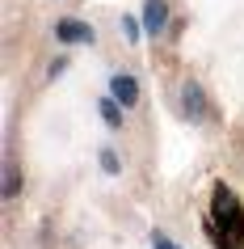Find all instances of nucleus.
<instances>
[{"mask_svg": "<svg viewBox=\"0 0 244 249\" xmlns=\"http://www.w3.org/2000/svg\"><path fill=\"white\" fill-rule=\"evenodd\" d=\"M202 224H206V236L215 241V249H244V207L228 182L215 186L211 211H206Z\"/></svg>", "mask_w": 244, "mask_h": 249, "instance_id": "obj_1", "label": "nucleus"}, {"mask_svg": "<svg viewBox=\"0 0 244 249\" xmlns=\"http://www.w3.org/2000/svg\"><path fill=\"white\" fill-rule=\"evenodd\" d=\"M55 38L59 42H72V47H89L97 38V30L89 21H80V17H64V21H55Z\"/></svg>", "mask_w": 244, "mask_h": 249, "instance_id": "obj_2", "label": "nucleus"}, {"mask_svg": "<svg viewBox=\"0 0 244 249\" xmlns=\"http://www.w3.org/2000/svg\"><path fill=\"white\" fill-rule=\"evenodd\" d=\"M168 26V4L164 0H143V34L147 38H160Z\"/></svg>", "mask_w": 244, "mask_h": 249, "instance_id": "obj_3", "label": "nucleus"}, {"mask_svg": "<svg viewBox=\"0 0 244 249\" xmlns=\"http://www.w3.org/2000/svg\"><path fill=\"white\" fill-rule=\"evenodd\" d=\"M110 97H114L122 110H130V106L139 102V80L135 76H127V72H118L114 80H110Z\"/></svg>", "mask_w": 244, "mask_h": 249, "instance_id": "obj_4", "label": "nucleus"}, {"mask_svg": "<svg viewBox=\"0 0 244 249\" xmlns=\"http://www.w3.org/2000/svg\"><path fill=\"white\" fill-rule=\"evenodd\" d=\"M181 106H185V118L194 123H202L211 110H206V93L198 89V80H185V89H181Z\"/></svg>", "mask_w": 244, "mask_h": 249, "instance_id": "obj_5", "label": "nucleus"}, {"mask_svg": "<svg viewBox=\"0 0 244 249\" xmlns=\"http://www.w3.org/2000/svg\"><path fill=\"white\" fill-rule=\"evenodd\" d=\"M97 110H101L105 127H122V106H118L114 97H101V102H97Z\"/></svg>", "mask_w": 244, "mask_h": 249, "instance_id": "obj_6", "label": "nucleus"}, {"mask_svg": "<svg viewBox=\"0 0 244 249\" xmlns=\"http://www.w3.org/2000/svg\"><path fill=\"white\" fill-rule=\"evenodd\" d=\"M122 38H127V42H139L143 38V17H122Z\"/></svg>", "mask_w": 244, "mask_h": 249, "instance_id": "obj_7", "label": "nucleus"}, {"mask_svg": "<svg viewBox=\"0 0 244 249\" xmlns=\"http://www.w3.org/2000/svg\"><path fill=\"white\" fill-rule=\"evenodd\" d=\"M17 190H21V173L9 169L4 173V198H17Z\"/></svg>", "mask_w": 244, "mask_h": 249, "instance_id": "obj_8", "label": "nucleus"}, {"mask_svg": "<svg viewBox=\"0 0 244 249\" xmlns=\"http://www.w3.org/2000/svg\"><path fill=\"white\" fill-rule=\"evenodd\" d=\"M101 169H105V173H118V169H122V160H118L114 148H105V152H101Z\"/></svg>", "mask_w": 244, "mask_h": 249, "instance_id": "obj_9", "label": "nucleus"}, {"mask_svg": "<svg viewBox=\"0 0 244 249\" xmlns=\"http://www.w3.org/2000/svg\"><path fill=\"white\" fill-rule=\"evenodd\" d=\"M152 245H156V249H181V245H173L164 232H156V236H152Z\"/></svg>", "mask_w": 244, "mask_h": 249, "instance_id": "obj_10", "label": "nucleus"}]
</instances>
